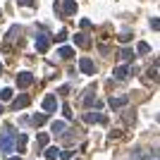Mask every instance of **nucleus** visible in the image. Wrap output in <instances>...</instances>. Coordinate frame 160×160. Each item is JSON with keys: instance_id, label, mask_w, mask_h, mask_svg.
Segmentation results:
<instances>
[{"instance_id": "1", "label": "nucleus", "mask_w": 160, "mask_h": 160, "mask_svg": "<svg viewBox=\"0 0 160 160\" xmlns=\"http://www.w3.org/2000/svg\"><path fill=\"white\" fill-rule=\"evenodd\" d=\"M14 148H17V139H14V132L7 127L5 132L0 134V151L2 153H12Z\"/></svg>"}, {"instance_id": "2", "label": "nucleus", "mask_w": 160, "mask_h": 160, "mask_svg": "<svg viewBox=\"0 0 160 160\" xmlns=\"http://www.w3.org/2000/svg\"><path fill=\"white\" fill-rule=\"evenodd\" d=\"M33 84V74L31 72H19L17 74V86L19 88H27V86H31Z\"/></svg>"}, {"instance_id": "3", "label": "nucleus", "mask_w": 160, "mask_h": 160, "mask_svg": "<svg viewBox=\"0 0 160 160\" xmlns=\"http://www.w3.org/2000/svg\"><path fill=\"white\" fill-rule=\"evenodd\" d=\"M48 46H50V36H48V33H38V36H36V50H38V53H46Z\"/></svg>"}, {"instance_id": "4", "label": "nucleus", "mask_w": 160, "mask_h": 160, "mask_svg": "<svg viewBox=\"0 0 160 160\" xmlns=\"http://www.w3.org/2000/svg\"><path fill=\"white\" fill-rule=\"evenodd\" d=\"M43 110H46L48 115H50V112H55V110H58V98H55L53 93H48L46 98H43Z\"/></svg>"}, {"instance_id": "5", "label": "nucleus", "mask_w": 160, "mask_h": 160, "mask_svg": "<svg viewBox=\"0 0 160 160\" xmlns=\"http://www.w3.org/2000/svg\"><path fill=\"white\" fill-rule=\"evenodd\" d=\"M79 69L84 74H93L96 72V65H93V60H91V58H81L79 60Z\"/></svg>"}, {"instance_id": "6", "label": "nucleus", "mask_w": 160, "mask_h": 160, "mask_svg": "<svg viewBox=\"0 0 160 160\" xmlns=\"http://www.w3.org/2000/svg\"><path fill=\"white\" fill-rule=\"evenodd\" d=\"M29 103H31V98H29L27 93H22V96H17V98H14L12 108H14V110H22V108H27Z\"/></svg>"}, {"instance_id": "7", "label": "nucleus", "mask_w": 160, "mask_h": 160, "mask_svg": "<svg viewBox=\"0 0 160 160\" xmlns=\"http://www.w3.org/2000/svg\"><path fill=\"white\" fill-rule=\"evenodd\" d=\"M77 12V2L74 0H62V14L65 17H69V14Z\"/></svg>"}, {"instance_id": "8", "label": "nucleus", "mask_w": 160, "mask_h": 160, "mask_svg": "<svg viewBox=\"0 0 160 160\" xmlns=\"http://www.w3.org/2000/svg\"><path fill=\"white\" fill-rule=\"evenodd\" d=\"M127 103H129L127 96H120V98H112V96H110V100H108V105L112 108V110H117V108H122V105H127Z\"/></svg>"}, {"instance_id": "9", "label": "nucleus", "mask_w": 160, "mask_h": 160, "mask_svg": "<svg viewBox=\"0 0 160 160\" xmlns=\"http://www.w3.org/2000/svg\"><path fill=\"white\" fill-rule=\"evenodd\" d=\"M58 158H60V148L48 146V148H46V160H58Z\"/></svg>"}, {"instance_id": "10", "label": "nucleus", "mask_w": 160, "mask_h": 160, "mask_svg": "<svg viewBox=\"0 0 160 160\" xmlns=\"http://www.w3.org/2000/svg\"><path fill=\"white\" fill-rule=\"evenodd\" d=\"M46 120H48V112H38V115H33V117H31V124H33V127H41Z\"/></svg>"}, {"instance_id": "11", "label": "nucleus", "mask_w": 160, "mask_h": 160, "mask_svg": "<svg viewBox=\"0 0 160 160\" xmlns=\"http://www.w3.org/2000/svg\"><path fill=\"white\" fill-rule=\"evenodd\" d=\"M115 79H127V74H129V69H127V67H124V65H120V67H115Z\"/></svg>"}, {"instance_id": "12", "label": "nucleus", "mask_w": 160, "mask_h": 160, "mask_svg": "<svg viewBox=\"0 0 160 160\" xmlns=\"http://www.w3.org/2000/svg\"><path fill=\"white\" fill-rule=\"evenodd\" d=\"M84 120H86L88 124H93V122H103V115H98V112H86V115H84Z\"/></svg>"}, {"instance_id": "13", "label": "nucleus", "mask_w": 160, "mask_h": 160, "mask_svg": "<svg viewBox=\"0 0 160 160\" xmlns=\"http://www.w3.org/2000/svg\"><path fill=\"white\" fill-rule=\"evenodd\" d=\"M58 55H60V58H65V60H69V58L74 55V48H69V46H62L60 50H58Z\"/></svg>"}, {"instance_id": "14", "label": "nucleus", "mask_w": 160, "mask_h": 160, "mask_svg": "<svg viewBox=\"0 0 160 160\" xmlns=\"http://www.w3.org/2000/svg\"><path fill=\"white\" fill-rule=\"evenodd\" d=\"M74 43L81 48H86L88 46V38H86V33H74Z\"/></svg>"}, {"instance_id": "15", "label": "nucleus", "mask_w": 160, "mask_h": 160, "mask_svg": "<svg viewBox=\"0 0 160 160\" xmlns=\"http://www.w3.org/2000/svg\"><path fill=\"white\" fill-rule=\"evenodd\" d=\"M65 127H67V124H65V122H60V120H55L53 124H50V129H53L55 134H62V132H65Z\"/></svg>"}, {"instance_id": "16", "label": "nucleus", "mask_w": 160, "mask_h": 160, "mask_svg": "<svg viewBox=\"0 0 160 160\" xmlns=\"http://www.w3.org/2000/svg\"><path fill=\"white\" fill-rule=\"evenodd\" d=\"M120 60H124V62L134 60V53L129 50V48H124V50H120Z\"/></svg>"}, {"instance_id": "17", "label": "nucleus", "mask_w": 160, "mask_h": 160, "mask_svg": "<svg viewBox=\"0 0 160 160\" xmlns=\"http://www.w3.org/2000/svg\"><path fill=\"white\" fill-rule=\"evenodd\" d=\"M36 141H38L41 148H48V141H50V139H48V134H38V139H36Z\"/></svg>"}, {"instance_id": "18", "label": "nucleus", "mask_w": 160, "mask_h": 160, "mask_svg": "<svg viewBox=\"0 0 160 160\" xmlns=\"http://www.w3.org/2000/svg\"><path fill=\"white\" fill-rule=\"evenodd\" d=\"M12 98V88H2L0 91V100H10Z\"/></svg>"}, {"instance_id": "19", "label": "nucleus", "mask_w": 160, "mask_h": 160, "mask_svg": "<svg viewBox=\"0 0 160 160\" xmlns=\"http://www.w3.org/2000/svg\"><path fill=\"white\" fill-rule=\"evenodd\" d=\"M136 50H139V53H141V55H143V53H148V50H151V46H148L146 41H141L139 46H136Z\"/></svg>"}, {"instance_id": "20", "label": "nucleus", "mask_w": 160, "mask_h": 160, "mask_svg": "<svg viewBox=\"0 0 160 160\" xmlns=\"http://www.w3.org/2000/svg\"><path fill=\"white\" fill-rule=\"evenodd\" d=\"M151 29L160 31V17H153V19H151Z\"/></svg>"}, {"instance_id": "21", "label": "nucleus", "mask_w": 160, "mask_h": 160, "mask_svg": "<svg viewBox=\"0 0 160 160\" xmlns=\"http://www.w3.org/2000/svg\"><path fill=\"white\" fill-rule=\"evenodd\" d=\"M62 112H65L67 120H72V117H74V115H72V108H69V105H62Z\"/></svg>"}, {"instance_id": "22", "label": "nucleus", "mask_w": 160, "mask_h": 160, "mask_svg": "<svg viewBox=\"0 0 160 160\" xmlns=\"http://www.w3.org/2000/svg\"><path fill=\"white\" fill-rule=\"evenodd\" d=\"M53 38L58 41V43H62V41H67V31H60L58 36H53Z\"/></svg>"}, {"instance_id": "23", "label": "nucleus", "mask_w": 160, "mask_h": 160, "mask_svg": "<svg viewBox=\"0 0 160 160\" xmlns=\"http://www.w3.org/2000/svg\"><path fill=\"white\" fill-rule=\"evenodd\" d=\"M24 146H27V134H19V151H24Z\"/></svg>"}, {"instance_id": "24", "label": "nucleus", "mask_w": 160, "mask_h": 160, "mask_svg": "<svg viewBox=\"0 0 160 160\" xmlns=\"http://www.w3.org/2000/svg\"><path fill=\"white\" fill-rule=\"evenodd\" d=\"M60 160H72V151H62V153H60Z\"/></svg>"}, {"instance_id": "25", "label": "nucleus", "mask_w": 160, "mask_h": 160, "mask_svg": "<svg viewBox=\"0 0 160 160\" xmlns=\"http://www.w3.org/2000/svg\"><path fill=\"white\" fill-rule=\"evenodd\" d=\"M19 5H27V7H31V5H36V0H17Z\"/></svg>"}, {"instance_id": "26", "label": "nucleus", "mask_w": 160, "mask_h": 160, "mask_svg": "<svg viewBox=\"0 0 160 160\" xmlns=\"http://www.w3.org/2000/svg\"><path fill=\"white\" fill-rule=\"evenodd\" d=\"M81 29H91V19H81Z\"/></svg>"}, {"instance_id": "27", "label": "nucleus", "mask_w": 160, "mask_h": 160, "mask_svg": "<svg viewBox=\"0 0 160 160\" xmlns=\"http://www.w3.org/2000/svg\"><path fill=\"white\" fill-rule=\"evenodd\" d=\"M129 38H132V36H129V33H120V41H122V43H127Z\"/></svg>"}, {"instance_id": "28", "label": "nucleus", "mask_w": 160, "mask_h": 160, "mask_svg": "<svg viewBox=\"0 0 160 160\" xmlns=\"http://www.w3.org/2000/svg\"><path fill=\"white\" fill-rule=\"evenodd\" d=\"M93 100H96L93 96H86V98H84V105H91V103H93Z\"/></svg>"}, {"instance_id": "29", "label": "nucleus", "mask_w": 160, "mask_h": 160, "mask_svg": "<svg viewBox=\"0 0 160 160\" xmlns=\"http://www.w3.org/2000/svg\"><path fill=\"white\" fill-rule=\"evenodd\" d=\"M7 160H22V155H10Z\"/></svg>"}, {"instance_id": "30", "label": "nucleus", "mask_w": 160, "mask_h": 160, "mask_svg": "<svg viewBox=\"0 0 160 160\" xmlns=\"http://www.w3.org/2000/svg\"><path fill=\"white\" fill-rule=\"evenodd\" d=\"M0 115H2V105H0Z\"/></svg>"}, {"instance_id": "31", "label": "nucleus", "mask_w": 160, "mask_h": 160, "mask_svg": "<svg viewBox=\"0 0 160 160\" xmlns=\"http://www.w3.org/2000/svg\"><path fill=\"white\" fill-rule=\"evenodd\" d=\"M0 72H2V65H0Z\"/></svg>"}, {"instance_id": "32", "label": "nucleus", "mask_w": 160, "mask_h": 160, "mask_svg": "<svg viewBox=\"0 0 160 160\" xmlns=\"http://www.w3.org/2000/svg\"><path fill=\"white\" fill-rule=\"evenodd\" d=\"M0 17H2V10H0Z\"/></svg>"}]
</instances>
